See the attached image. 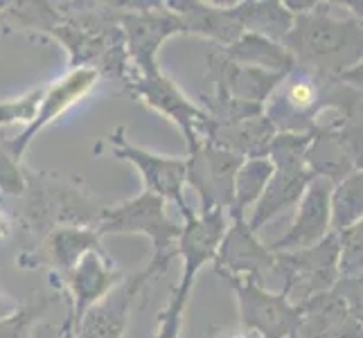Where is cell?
<instances>
[{
  "instance_id": "5",
  "label": "cell",
  "mask_w": 363,
  "mask_h": 338,
  "mask_svg": "<svg viewBox=\"0 0 363 338\" xmlns=\"http://www.w3.org/2000/svg\"><path fill=\"white\" fill-rule=\"evenodd\" d=\"M221 232V215L215 212L201 221H196L192 215L187 217V225L181 230L177 250L185 261V282H192L194 271L203 264V261L212 255V248H215L217 240Z\"/></svg>"
},
{
  "instance_id": "1",
  "label": "cell",
  "mask_w": 363,
  "mask_h": 338,
  "mask_svg": "<svg viewBox=\"0 0 363 338\" xmlns=\"http://www.w3.org/2000/svg\"><path fill=\"white\" fill-rule=\"evenodd\" d=\"M181 225H174L165 219L162 198L154 194H143L135 201L106 212L102 221V232H147L154 240L156 255L149 264V275L165 271L167 264L179 255L177 244L181 237Z\"/></svg>"
},
{
  "instance_id": "2",
  "label": "cell",
  "mask_w": 363,
  "mask_h": 338,
  "mask_svg": "<svg viewBox=\"0 0 363 338\" xmlns=\"http://www.w3.org/2000/svg\"><path fill=\"white\" fill-rule=\"evenodd\" d=\"M147 278H152L147 271L135 275L127 284H122L120 289L106 293L91 309H86V314L79 318L77 338H120L124 325H127V314L133 303V295Z\"/></svg>"
},
{
  "instance_id": "3",
  "label": "cell",
  "mask_w": 363,
  "mask_h": 338,
  "mask_svg": "<svg viewBox=\"0 0 363 338\" xmlns=\"http://www.w3.org/2000/svg\"><path fill=\"white\" fill-rule=\"evenodd\" d=\"M116 156L129 158L133 165L143 169V179L147 183L149 194L160 196V198H174V201L181 205V210L185 212V217L192 215V212L187 210V205L183 201V194H181V183L185 176V162L152 156V154L131 147L129 142H120V147H116Z\"/></svg>"
},
{
  "instance_id": "6",
  "label": "cell",
  "mask_w": 363,
  "mask_h": 338,
  "mask_svg": "<svg viewBox=\"0 0 363 338\" xmlns=\"http://www.w3.org/2000/svg\"><path fill=\"white\" fill-rule=\"evenodd\" d=\"M111 275L102 266L95 255H84L82 261L74 269L72 275V289L77 295V320L86 314V309H91L97 300L104 298V291L111 286Z\"/></svg>"
},
{
  "instance_id": "8",
  "label": "cell",
  "mask_w": 363,
  "mask_h": 338,
  "mask_svg": "<svg viewBox=\"0 0 363 338\" xmlns=\"http://www.w3.org/2000/svg\"><path fill=\"white\" fill-rule=\"evenodd\" d=\"M192 282H185L179 286V293L174 295V300L169 303L167 311L162 314V320H160V332H158V338H179V329H181V318H183V305H185V295H187V289H190Z\"/></svg>"
},
{
  "instance_id": "7",
  "label": "cell",
  "mask_w": 363,
  "mask_h": 338,
  "mask_svg": "<svg viewBox=\"0 0 363 338\" xmlns=\"http://www.w3.org/2000/svg\"><path fill=\"white\" fill-rule=\"evenodd\" d=\"M318 104V91L309 77H294L284 84L282 95L278 97V111L282 116L303 118L309 116Z\"/></svg>"
},
{
  "instance_id": "9",
  "label": "cell",
  "mask_w": 363,
  "mask_h": 338,
  "mask_svg": "<svg viewBox=\"0 0 363 338\" xmlns=\"http://www.w3.org/2000/svg\"><path fill=\"white\" fill-rule=\"evenodd\" d=\"M36 99H39V93L23 99L21 104H5L0 106V124L14 122V120H32L36 116Z\"/></svg>"
},
{
  "instance_id": "10",
  "label": "cell",
  "mask_w": 363,
  "mask_h": 338,
  "mask_svg": "<svg viewBox=\"0 0 363 338\" xmlns=\"http://www.w3.org/2000/svg\"><path fill=\"white\" fill-rule=\"evenodd\" d=\"M5 230H7V228H5V221H3V219H0V235H3Z\"/></svg>"
},
{
  "instance_id": "4",
  "label": "cell",
  "mask_w": 363,
  "mask_h": 338,
  "mask_svg": "<svg viewBox=\"0 0 363 338\" xmlns=\"http://www.w3.org/2000/svg\"><path fill=\"white\" fill-rule=\"evenodd\" d=\"M97 79V72L91 70V68H79L74 70L70 74H66L64 79H59L52 89H50V93L43 97V104H41V111L36 113V120L32 122V127L25 131L23 140L16 145V149L21 152V149L25 147V142L30 140V137L39 131L41 127H45V124L50 120H55L57 116H61L68 106H72L74 102H77L79 97H84L86 93H89V89H93V84Z\"/></svg>"
}]
</instances>
